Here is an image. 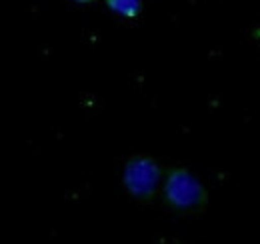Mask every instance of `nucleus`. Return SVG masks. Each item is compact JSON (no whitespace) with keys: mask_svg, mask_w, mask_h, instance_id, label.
<instances>
[{"mask_svg":"<svg viewBox=\"0 0 260 244\" xmlns=\"http://www.w3.org/2000/svg\"><path fill=\"white\" fill-rule=\"evenodd\" d=\"M164 200L178 212H200L208 202V192L188 170L174 168L164 182Z\"/></svg>","mask_w":260,"mask_h":244,"instance_id":"nucleus-1","label":"nucleus"},{"mask_svg":"<svg viewBox=\"0 0 260 244\" xmlns=\"http://www.w3.org/2000/svg\"><path fill=\"white\" fill-rule=\"evenodd\" d=\"M124 186L134 198L148 200L160 186V168L150 156H132L124 166Z\"/></svg>","mask_w":260,"mask_h":244,"instance_id":"nucleus-2","label":"nucleus"},{"mask_svg":"<svg viewBox=\"0 0 260 244\" xmlns=\"http://www.w3.org/2000/svg\"><path fill=\"white\" fill-rule=\"evenodd\" d=\"M108 8L120 16L134 18L142 12V0H106Z\"/></svg>","mask_w":260,"mask_h":244,"instance_id":"nucleus-3","label":"nucleus"},{"mask_svg":"<svg viewBox=\"0 0 260 244\" xmlns=\"http://www.w3.org/2000/svg\"><path fill=\"white\" fill-rule=\"evenodd\" d=\"M74 2H80V4H88V2H94V0H74Z\"/></svg>","mask_w":260,"mask_h":244,"instance_id":"nucleus-4","label":"nucleus"}]
</instances>
